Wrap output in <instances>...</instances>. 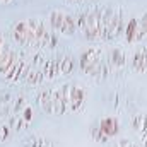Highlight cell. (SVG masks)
Instances as JSON below:
<instances>
[{
  "instance_id": "6da1fadb",
  "label": "cell",
  "mask_w": 147,
  "mask_h": 147,
  "mask_svg": "<svg viewBox=\"0 0 147 147\" xmlns=\"http://www.w3.org/2000/svg\"><path fill=\"white\" fill-rule=\"evenodd\" d=\"M12 41L22 50L46 51L53 50L58 45V34L46 26L43 19H22L12 24L10 28Z\"/></svg>"
},
{
  "instance_id": "7a4b0ae2",
  "label": "cell",
  "mask_w": 147,
  "mask_h": 147,
  "mask_svg": "<svg viewBox=\"0 0 147 147\" xmlns=\"http://www.w3.org/2000/svg\"><path fill=\"white\" fill-rule=\"evenodd\" d=\"M79 69L82 74L98 80H105L111 74L108 55L101 46H89L87 50H84L79 57Z\"/></svg>"
},
{
  "instance_id": "3957f363",
  "label": "cell",
  "mask_w": 147,
  "mask_h": 147,
  "mask_svg": "<svg viewBox=\"0 0 147 147\" xmlns=\"http://www.w3.org/2000/svg\"><path fill=\"white\" fill-rule=\"evenodd\" d=\"M75 22H77V31L82 33V36L87 41H106L103 7L101 9H89V10L77 14Z\"/></svg>"
},
{
  "instance_id": "277c9868",
  "label": "cell",
  "mask_w": 147,
  "mask_h": 147,
  "mask_svg": "<svg viewBox=\"0 0 147 147\" xmlns=\"http://www.w3.org/2000/svg\"><path fill=\"white\" fill-rule=\"evenodd\" d=\"M36 103L41 111L46 115H51V116L67 115L65 101L60 87H41L36 94Z\"/></svg>"
},
{
  "instance_id": "5b68a950",
  "label": "cell",
  "mask_w": 147,
  "mask_h": 147,
  "mask_svg": "<svg viewBox=\"0 0 147 147\" xmlns=\"http://www.w3.org/2000/svg\"><path fill=\"white\" fill-rule=\"evenodd\" d=\"M60 89H62V96L65 101L67 113H79V111L84 110V106L87 103V92L80 84L65 82L60 86Z\"/></svg>"
},
{
  "instance_id": "8992f818",
  "label": "cell",
  "mask_w": 147,
  "mask_h": 147,
  "mask_svg": "<svg viewBox=\"0 0 147 147\" xmlns=\"http://www.w3.org/2000/svg\"><path fill=\"white\" fill-rule=\"evenodd\" d=\"M91 137L96 142L106 144L110 139L116 137L120 132V120L116 116H105L91 125Z\"/></svg>"
},
{
  "instance_id": "52a82bcc",
  "label": "cell",
  "mask_w": 147,
  "mask_h": 147,
  "mask_svg": "<svg viewBox=\"0 0 147 147\" xmlns=\"http://www.w3.org/2000/svg\"><path fill=\"white\" fill-rule=\"evenodd\" d=\"M48 24L50 28L57 33V34H63V36H72L77 33V22L75 17L67 14L65 10L60 9H51L48 14Z\"/></svg>"
},
{
  "instance_id": "ba28073f",
  "label": "cell",
  "mask_w": 147,
  "mask_h": 147,
  "mask_svg": "<svg viewBox=\"0 0 147 147\" xmlns=\"http://www.w3.org/2000/svg\"><path fill=\"white\" fill-rule=\"evenodd\" d=\"M103 17H105L106 41L116 39L125 29L123 10L120 7H103Z\"/></svg>"
},
{
  "instance_id": "9c48e42d",
  "label": "cell",
  "mask_w": 147,
  "mask_h": 147,
  "mask_svg": "<svg viewBox=\"0 0 147 147\" xmlns=\"http://www.w3.org/2000/svg\"><path fill=\"white\" fill-rule=\"evenodd\" d=\"M123 33H125V39L128 41V43H140L144 38L147 36L146 29H144V26L140 24V19L139 17H132L127 24H125V29H123Z\"/></svg>"
},
{
  "instance_id": "30bf717a",
  "label": "cell",
  "mask_w": 147,
  "mask_h": 147,
  "mask_svg": "<svg viewBox=\"0 0 147 147\" xmlns=\"http://www.w3.org/2000/svg\"><path fill=\"white\" fill-rule=\"evenodd\" d=\"M130 125H132L134 132L139 135L140 146L147 147V113H139V115H134V116H132Z\"/></svg>"
},
{
  "instance_id": "8fae6325",
  "label": "cell",
  "mask_w": 147,
  "mask_h": 147,
  "mask_svg": "<svg viewBox=\"0 0 147 147\" xmlns=\"http://www.w3.org/2000/svg\"><path fill=\"white\" fill-rule=\"evenodd\" d=\"M41 74L46 80H55L57 77H60V57H46L45 63L41 65Z\"/></svg>"
},
{
  "instance_id": "7c38bea8",
  "label": "cell",
  "mask_w": 147,
  "mask_h": 147,
  "mask_svg": "<svg viewBox=\"0 0 147 147\" xmlns=\"http://www.w3.org/2000/svg\"><path fill=\"white\" fill-rule=\"evenodd\" d=\"M108 63H110V70H123L128 65V58L125 50L121 48H113L108 53Z\"/></svg>"
},
{
  "instance_id": "4fadbf2b",
  "label": "cell",
  "mask_w": 147,
  "mask_h": 147,
  "mask_svg": "<svg viewBox=\"0 0 147 147\" xmlns=\"http://www.w3.org/2000/svg\"><path fill=\"white\" fill-rule=\"evenodd\" d=\"M22 147H58L57 140L39 135V134H29L24 140H22Z\"/></svg>"
},
{
  "instance_id": "5bb4252c",
  "label": "cell",
  "mask_w": 147,
  "mask_h": 147,
  "mask_svg": "<svg viewBox=\"0 0 147 147\" xmlns=\"http://www.w3.org/2000/svg\"><path fill=\"white\" fill-rule=\"evenodd\" d=\"M130 67L139 74L147 72V46L139 48V50L134 51V55L130 58Z\"/></svg>"
},
{
  "instance_id": "9a60e30c",
  "label": "cell",
  "mask_w": 147,
  "mask_h": 147,
  "mask_svg": "<svg viewBox=\"0 0 147 147\" xmlns=\"http://www.w3.org/2000/svg\"><path fill=\"white\" fill-rule=\"evenodd\" d=\"M22 82H24V84H28V86L36 87V86H41V84L45 82V77H43V74H41L39 69L33 67V65H29V69H28L26 77H24V80H22Z\"/></svg>"
},
{
  "instance_id": "2e32d148",
  "label": "cell",
  "mask_w": 147,
  "mask_h": 147,
  "mask_svg": "<svg viewBox=\"0 0 147 147\" xmlns=\"http://www.w3.org/2000/svg\"><path fill=\"white\" fill-rule=\"evenodd\" d=\"M75 69V60L70 55H60V74L62 75H70Z\"/></svg>"
},
{
  "instance_id": "e0dca14e",
  "label": "cell",
  "mask_w": 147,
  "mask_h": 147,
  "mask_svg": "<svg viewBox=\"0 0 147 147\" xmlns=\"http://www.w3.org/2000/svg\"><path fill=\"white\" fill-rule=\"evenodd\" d=\"M12 135H14V132H12L9 121H0V144L9 142L12 139Z\"/></svg>"
},
{
  "instance_id": "ac0fdd59",
  "label": "cell",
  "mask_w": 147,
  "mask_h": 147,
  "mask_svg": "<svg viewBox=\"0 0 147 147\" xmlns=\"http://www.w3.org/2000/svg\"><path fill=\"white\" fill-rule=\"evenodd\" d=\"M12 51H14V48L10 46V43L5 39V36H2V34H0V63H2V62H3L10 53H12Z\"/></svg>"
},
{
  "instance_id": "d6986e66",
  "label": "cell",
  "mask_w": 147,
  "mask_h": 147,
  "mask_svg": "<svg viewBox=\"0 0 147 147\" xmlns=\"http://www.w3.org/2000/svg\"><path fill=\"white\" fill-rule=\"evenodd\" d=\"M115 147H142V146H140V144H134V142H128L127 139H121V140H120V142H118V144H116Z\"/></svg>"
},
{
  "instance_id": "ffe728a7",
  "label": "cell",
  "mask_w": 147,
  "mask_h": 147,
  "mask_svg": "<svg viewBox=\"0 0 147 147\" xmlns=\"http://www.w3.org/2000/svg\"><path fill=\"white\" fill-rule=\"evenodd\" d=\"M139 19H140V24L144 26V29H146V33H147V12H144Z\"/></svg>"
},
{
  "instance_id": "44dd1931",
  "label": "cell",
  "mask_w": 147,
  "mask_h": 147,
  "mask_svg": "<svg viewBox=\"0 0 147 147\" xmlns=\"http://www.w3.org/2000/svg\"><path fill=\"white\" fill-rule=\"evenodd\" d=\"M67 2H74V3H84V2H94V0H67Z\"/></svg>"
},
{
  "instance_id": "7402d4cb",
  "label": "cell",
  "mask_w": 147,
  "mask_h": 147,
  "mask_svg": "<svg viewBox=\"0 0 147 147\" xmlns=\"http://www.w3.org/2000/svg\"><path fill=\"white\" fill-rule=\"evenodd\" d=\"M12 2H16V0H0V3H3V5H9V3H12Z\"/></svg>"
}]
</instances>
